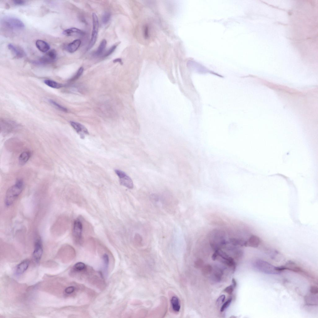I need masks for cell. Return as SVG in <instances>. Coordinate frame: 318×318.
Wrapping results in <instances>:
<instances>
[{"instance_id": "6da1fadb", "label": "cell", "mask_w": 318, "mask_h": 318, "mask_svg": "<svg viewBox=\"0 0 318 318\" xmlns=\"http://www.w3.org/2000/svg\"><path fill=\"white\" fill-rule=\"evenodd\" d=\"M23 187L22 180H18L14 185L7 190L5 196V203L7 207L11 206L22 193Z\"/></svg>"}, {"instance_id": "7a4b0ae2", "label": "cell", "mask_w": 318, "mask_h": 318, "mask_svg": "<svg viewBox=\"0 0 318 318\" xmlns=\"http://www.w3.org/2000/svg\"><path fill=\"white\" fill-rule=\"evenodd\" d=\"M225 232L220 230L215 229L212 231L209 235V240L211 247L216 250L226 244L225 238Z\"/></svg>"}, {"instance_id": "3957f363", "label": "cell", "mask_w": 318, "mask_h": 318, "mask_svg": "<svg viewBox=\"0 0 318 318\" xmlns=\"http://www.w3.org/2000/svg\"><path fill=\"white\" fill-rule=\"evenodd\" d=\"M1 23L4 27L11 31L22 30L25 27L24 24L22 21L13 17L4 18L2 20Z\"/></svg>"}, {"instance_id": "277c9868", "label": "cell", "mask_w": 318, "mask_h": 318, "mask_svg": "<svg viewBox=\"0 0 318 318\" xmlns=\"http://www.w3.org/2000/svg\"><path fill=\"white\" fill-rule=\"evenodd\" d=\"M256 268L263 273L267 274H276L281 273L276 267L263 260H258L255 263Z\"/></svg>"}, {"instance_id": "5b68a950", "label": "cell", "mask_w": 318, "mask_h": 318, "mask_svg": "<svg viewBox=\"0 0 318 318\" xmlns=\"http://www.w3.org/2000/svg\"><path fill=\"white\" fill-rule=\"evenodd\" d=\"M83 225L79 219L75 220L73 223V236L74 240L78 244H81L83 241Z\"/></svg>"}, {"instance_id": "8992f818", "label": "cell", "mask_w": 318, "mask_h": 318, "mask_svg": "<svg viewBox=\"0 0 318 318\" xmlns=\"http://www.w3.org/2000/svg\"><path fill=\"white\" fill-rule=\"evenodd\" d=\"M93 29L91 39L87 47V50L91 49L95 44L97 39L99 27L98 19L96 14L94 13L93 14Z\"/></svg>"}, {"instance_id": "52a82bcc", "label": "cell", "mask_w": 318, "mask_h": 318, "mask_svg": "<svg viewBox=\"0 0 318 318\" xmlns=\"http://www.w3.org/2000/svg\"><path fill=\"white\" fill-rule=\"evenodd\" d=\"M115 173L119 178L121 185L129 189L134 187L133 182L131 178L124 172L120 170H115Z\"/></svg>"}, {"instance_id": "ba28073f", "label": "cell", "mask_w": 318, "mask_h": 318, "mask_svg": "<svg viewBox=\"0 0 318 318\" xmlns=\"http://www.w3.org/2000/svg\"><path fill=\"white\" fill-rule=\"evenodd\" d=\"M57 57L56 51L52 50L48 51L44 55L40 58L38 62L40 64H48L54 62Z\"/></svg>"}, {"instance_id": "9c48e42d", "label": "cell", "mask_w": 318, "mask_h": 318, "mask_svg": "<svg viewBox=\"0 0 318 318\" xmlns=\"http://www.w3.org/2000/svg\"><path fill=\"white\" fill-rule=\"evenodd\" d=\"M43 249L42 241L41 239L39 238L36 241L34 251L33 254L34 259L36 262H38L40 260L42 255Z\"/></svg>"}, {"instance_id": "30bf717a", "label": "cell", "mask_w": 318, "mask_h": 318, "mask_svg": "<svg viewBox=\"0 0 318 318\" xmlns=\"http://www.w3.org/2000/svg\"><path fill=\"white\" fill-rule=\"evenodd\" d=\"M70 124L73 128L81 136V138H84L85 134H88V131L87 129L83 125L79 123L71 122Z\"/></svg>"}, {"instance_id": "8fae6325", "label": "cell", "mask_w": 318, "mask_h": 318, "mask_svg": "<svg viewBox=\"0 0 318 318\" xmlns=\"http://www.w3.org/2000/svg\"><path fill=\"white\" fill-rule=\"evenodd\" d=\"M8 49L15 55V57L17 58H22L25 55V54L24 51L16 45L10 44H8Z\"/></svg>"}, {"instance_id": "7c38bea8", "label": "cell", "mask_w": 318, "mask_h": 318, "mask_svg": "<svg viewBox=\"0 0 318 318\" xmlns=\"http://www.w3.org/2000/svg\"><path fill=\"white\" fill-rule=\"evenodd\" d=\"M260 240L259 237L255 235L251 236L247 241H246L245 246L253 248H256L260 243Z\"/></svg>"}, {"instance_id": "4fadbf2b", "label": "cell", "mask_w": 318, "mask_h": 318, "mask_svg": "<svg viewBox=\"0 0 318 318\" xmlns=\"http://www.w3.org/2000/svg\"><path fill=\"white\" fill-rule=\"evenodd\" d=\"M63 34L66 36L70 37L75 35L83 36L85 34V33L82 30L78 28H71L65 30Z\"/></svg>"}, {"instance_id": "5bb4252c", "label": "cell", "mask_w": 318, "mask_h": 318, "mask_svg": "<svg viewBox=\"0 0 318 318\" xmlns=\"http://www.w3.org/2000/svg\"><path fill=\"white\" fill-rule=\"evenodd\" d=\"M81 43V41L80 39L74 40L68 45L67 47V51L70 53L75 52L79 47Z\"/></svg>"}, {"instance_id": "9a60e30c", "label": "cell", "mask_w": 318, "mask_h": 318, "mask_svg": "<svg viewBox=\"0 0 318 318\" xmlns=\"http://www.w3.org/2000/svg\"><path fill=\"white\" fill-rule=\"evenodd\" d=\"M30 264V262L26 260L21 262L17 267L16 272L18 275H21L27 270Z\"/></svg>"}, {"instance_id": "2e32d148", "label": "cell", "mask_w": 318, "mask_h": 318, "mask_svg": "<svg viewBox=\"0 0 318 318\" xmlns=\"http://www.w3.org/2000/svg\"><path fill=\"white\" fill-rule=\"evenodd\" d=\"M37 47L42 52H48L50 49L49 44L47 42L41 40H38L36 42Z\"/></svg>"}, {"instance_id": "e0dca14e", "label": "cell", "mask_w": 318, "mask_h": 318, "mask_svg": "<svg viewBox=\"0 0 318 318\" xmlns=\"http://www.w3.org/2000/svg\"><path fill=\"white\" fill-rule=\"evenodd\" d=\"M284 270H288L298 272L302 271L300 268L295 263L292 261H289L285 264L282 266Z\"/></svg>"}, {"instance_id": "ac0fdd59", "label": "cell", "mask_w": 318, "mask_h": 318, "mask_svg": "<svg viewBox=\"0 0 318 318\" xmlns=\"http://www.w3.org/2000/svg\"><path fill=\"white\" fill-rule=\"evenodd\" d=\"M31 156V152L29 151H24L20 155L19 159V163L22 165L25 164L29 160Z\"/></svg>"}, {"instance_id": "d6986e66", "label": "cell", "mask_w": 318, "mask_h": 318, "mask_svg": "<svg viewBox=\"0 0 318 318\" xmlns=\"http://www.w3.org/2000/svg\"><path fill=\"white\" fill-rule=\"evenodd\" d=\"M318 300L317 295L312 294L306 296L305 298V301L306 303L311 306L317 305Z\"/></svg>"}, {"instance_id": "ffe728a7", "label": "cell", "mask_w": 318, "mask_h": 318, "mask_svg": "<svg viewBox=\"0 0 318 318\" xmlns=\"http://www.w3.org/2000/svg\"><path fill=\"white\" fill-rule=\"evenodd\" d=\"M107 44V40L105 39L103 40L96 51L94 53V55L96 56H99L102 55L104 51Z\"/></svg>"}, {"instance_id": "44dd1931", "label": "cell", "mask_w": 318, "mask_h": 318, "mask_svg": "<svg viewBox=\"0 0 318 318\" xmlns=\"http://www.w3.org/2000/svg\"><path fill=\"white\" fill-rule=\"evenodd\" d=\"M171 303L173 310L176 312L179 311L180 305L179 299L176 296H173L171 299Z\"/></svg>"}, {"instance_id": "7402d4cb", "label": "cell", "mask_w": 318, "mask_h": 318, "mask_svg": "<svg viewBox=\"0 0 318 318\" xmlns=\"http://www.w3.org/2000/svg\"><path fill=\"white\" fill-rule=\"evenodd\" d=\"M44 83L49 87L54 89H59L62 87V84L51 80H45L44 81Z\"/></svg>"}, {"instance_id": "603a6c76", "label": "cell", "mask_w": 318, "mask_h": 318, "mask_svg": "<svg viewBox=\"0 0 318 318\" xmlns=\"http://www.w3.org/2000/svg\"><path fill=\"white\" fill-rule=\"evenodd\" d=\"M111 14L108 12H105L102 17V21L103 24H106L108 23L111 18Z\"/></svg>"}, {"instance_id": "cb8c5ba5", "label": "cell", "mask_w": 318, "mask_h": 318, "mask_svg": "<svg viewBox=\"0 0 318 318\" xmlns=\"http://www.w3.org/2000/svg\"><path fill=\"white\" fill-rule=\"evenodd\" d=\"M49 101L51 104L54 105V107L59 110L65 112H67L68 110L67 109L63 107L62 105H60L55 101L52 100H50Z\"/></svg>"}, {"instance_id": "d4e9b609", "label": "cell", "mask_w": 318, "mask_h": 318, "mask_svg": "<svg viewBox=\"0 0 318 318\" xmlns=\"http://www.w3.org/2000/svg\"><path fill=\"white\" fill-rule=\"evenodd\" d=\"M73 268L77 271H81L86 268V265L83 263L79 262L75 264Z\"/></svg>"}, {"instance_id": "484cf974", "label": "cell", "mask_w": 318, "mask_h": 318, "mask_svg": "<svg viewBox=\"0 0 318 318\" xmlns=\"http://www.w3.org/2000/svg\"><path fill=\"white\" fill-rule=\"evenodd\" d=\"M117 44L114 45L103 55V58L107 57L111 55L115 50Z\"/></svg>"}, {"instance_id": "4316f807", "label": "cell", "mask_w": 318, "mask_h": 318, "mask_svg": "<svg viewBox=\"0 0 318 318\" xmlns=\"http://www.w3.org/2000/svg\"><path fill=\"white\" fill-rule=\"evenodd\" d=\"M84 71V68L83 67H81L78 70L76 74L71 79V81H73L78 79L82 75Z\"/></svg>"}, {"instance_id": "83f0119b", "label": "cell", "mask_w": 318, "mask_h": 318, "mask_svg": "<svg viewBox=\"0 0 318 318\" xmlns=\"http://www.w3.org/2000/svg\"><path fill=\"white\" fill-rule=\"evenodd\" d=\"M103 258L105 269H107L109 262V259L108 255L107 254L105 253L103 256Z\"/></svg>"}, {"instance_id": "f1b7e54d", "label": "cell", "mask_w": 318, "mask_h": 318, "mask_svg": "<svg viewBox=\"0 0 318 318\" xmlns=\"http://www.w3.org/2000/svg\"><path fill=\"white\" fill-rule=\"evenodd\" d=\"M232 299L231 298L229 300H227L222 306L221 309V311L222 312H223L226 309L228 308L231 303L232 301Z\"/></svg>"}, {"instance_id": "f546056e", "label": "cell", "mask_w": 318, "mask_h": 318, "mask_svg": "<svg viewBox=\"0 0 318 318\" xmlns=\"http://www.w3.org/2000/svg\"><path fill=\"white\" fill-rule=\"evenodd\" d=\"M134 240L136 243L141 244L142 243L143 239L142 237L139 234H136L134 237Z\"/></svg>"}, {"instance_id": "4dcf8cb0", "label": "cell", "mask_w": 318, "mask_h": 318, "mask_svg": "<svg viewBox=\"0 0 318 318\" xmlns=\"http://www.w3.org/2000/svg\"><path fill=\"white\" fill-rule=\"evenodd\" d=\"M150 200L152 202L155 203L158 202L159 201V196L157 194H153L151 195Z\"/></svg>"}, {"instance_id": "1f68e13d", "label": "cell", "mask_w": 318, "mask_h": 318, "mask_svg": "<svg viewBox=\"0 0 318 318\" xmlns=\"http://www.w3.org/2000/svg\"><path fill=\"white\" fill-rule=\"evenodd\" d=\"M234 287L232 285L227 287L224 290V291L229 295H231L234 290Z\"/></svg>"}, {"instance_id": "d6a6232c", "label": "cell", "mask_w": 318, "mask_h": 318, "mask_svg": "<svg viewBox=\"0 0 318 318\" xmlns=\"http://www.w3.org/2000/svg\"><path fill=\"white\" fill-rule=\"evenodd\" d=\"M310 292L311 293L314 295H316L318 293V287L314 285L311 286L310 287Z\"/></svg>"}, {"instance_id": "836d02e7", "label": "cell", "mask_w": 318, "mask_h": 318, "mask_svg": "<svg viewBox=\"0 0 318 318\" xmlns=\"http://www.w3.org/2000/svg\"><path fill=\"white\" fill-rule=\"evenodd\" d=\"M75 290V287L72 286H69L65 289V292L68 294H70L73 293Z\"/></svg>"}, {"instance_id": "e575fe53", "label": "cell", "mask_w": 318, "mask_h": 318, "mask_svg": "<svg viewBox=\"0 0 318 318\" xmlns=\"http://www.w3.org/2000/svg\"><path fill=\"white\" fill-rule=\"evenodd\" d=\"M13 2L14 5H23L26 4L25 1L21 0H14Z\"/></svg>"}, {"instance_id": "d590c367", "label": "cell", "mask_w": 318, "mask_h": 318, "mask_svg": "<svg viewBox=\"0 0 318 318\" xmlns=\"http://www.w3.org/2000/svg\"><path fill=\"white\" fill-rule=\"evenodd\" d=\"M225 298V295H222L218 299L217 302L218 303L222 304L224 301Z\"/></svg>"}, {"instance_id": "8d00e7d4", "label": "cell", "mask_w": 318, "mask_h": 318, "mask_svg": "<svg viewBox=\"0 0 318 318\" xmlns=\"http://www.w3.org/2000/svg\"><path fill=\"white\" fill-rule=\"evenodd\" d=\"M210 266H207L206 267L204 268V272L206 273V274H208V272H210L211 270V268Z\"/></svg>"}, {"instance_id": "74e56055", "label": "cell", "mask_w": 318, "mask_h": 318, "mask_svg": "<svg viewBox=\"0 0 318 318\" xmlns=\"http://www.w3.org/2000/svg\"><path fill=\"white\" fill-rule=\"evenodd\" d=\"M113 62L114 63H118H118H120L121 64H122V65L123 64V62H122V60L121 59L119 58H117V59H114V60Z\"/></svg>"}, {"instance_id": "f35d334b", "label": "cell", "mask_w": 318, "mask_h": 318, "mask_svg": "<svg viewBox=\"0 0 318 318\" xmlns=\"http://www.w3.org/2000/svg\"><path fill=\"white\" fill-rule=\"evenodd\" d=\"M218 256V254L217 252L216 251L215 253L212 256V258L213 260L215 261L216 260Z\"/></svg>"}, {"instance_id": "ab89813d", "label": "cell", "mask_w": 318, "mask_h": 318, "mask_svg": "<svg viewBox=\"0 0 318 318\" xmlns=\"http://www.w3.org/2000/svg\"><path fill=\"white\" fill-rule=\"evenodd\" d=\"M232 282L233 284L232 285L234 287H235L237 285V283L234 278H233L232 280Z\"/></svg>"}]
</instances>
